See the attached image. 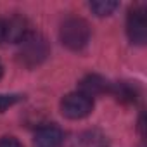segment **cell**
<instances>
[{"mask_svg":"<svg viewBox=\"0 0 147 147\" xmlns=\"http://www.w3.org/2000/svg\"><path fill=\"white\" fill-rule=\"evenodd\" d=\"M62 130L55 125H47L38 128L35 135V144L36 147H59L62 144Z\"/></svg>","mask_w":147,"mask_h":147,"instance_id":"obj_6","label":"cell"},{"mask_svg":"<svg viewBox=\"0 0 147 147\" xmlns=\"http://www.w3.org/2000/svg\"><path fill=\"white\" fill-rule=\"evenodd\" d=\"M2 75H4V66H2V62H0V78H2Z\"/></svg>","mask_w":147,"mask_h":147,"instance_id":"obj_13","label":"cell"},{"mask_svg":"<svg viewBox=\"0 0 147 147\" xmlns=\"http://www.w3.org/2000/svg\"><path fill=\"white\" fill-rule=\"evenodd\" d=\"M118 7H119V4L118 2H113V0H97V2H92L90 4V9L97 16H109Z\"/></svg>","mask_w":147,"mask_h":147,"instance_id":"obj_9","label":"cell"},{"mask_svg":"<svg viewBox=\"0 0 147 147\" xmlns=\"http://www.w3.org/2000/svg\"><path fill=\"white\" fill-rule=\"evenodd\" d=\"M126 31L131 43L144 45L147 40V12L145 7H133L126 19Z\"/></svg>","mask_w":147,"mask_h":147,"instance_id":"obj_4","label":"cell"},{"mask_svg":"<svg viewBox=\"0 0 147 147\" xmlns=\"http://www.w3.org/2000/svg\"><path fill=\"white\" fill-rule=\"evenodd\" d=\"M94 109V100L82 92L67 94L61 102V111L69 119H82L87 118Z\"/></svg>","mask_w":147,"mask_h":147,"instance_id":"obj_3","label":"cell"},{"mask_svg":"<svg viewBox=\"0 0 147 147\" xmlns=\"http://www.w3.org/2000/svg\"><path fill=\"white\" fill-rule=\"evenodd\" d=\"M0 147H23V145L14 137H4L2 140H0Z\"/></svg>","mask_w":147,"mask_h":147,"instance_id":"obj_11","label":"cell"},{"mask_svg":"<svg viewBox=\"0 0 147 147\" xmlns=\"http://www.w3.org/2000/svg\"><path fill=\"white\" fill-rule=\"evenodd\" d=\"M50 54V47L49 42L43 35L31 31L21 43H19V62L26 67H35L40 66Z\"/></svg>","mask_w":147,"mask_h":147,"instance_id":"obj_1","label":"cell"},{"mask_svg":"<svg viewBox=\"0 0 147 147\" xmlns=\"http://www.w3.org/2000/svg\"><path fill=\"white\" fill-rule=\"evenodd\" d=\"M109 92L123 104H135L140 99V88L131 82H118L109 87Z\"/></svg>","mask_w":147,"mask_h":147,"instance_id":"obj_7","label":"cell"},{"mask_svg":"<svg viewBox=\"0 0 147 147\" xmlns=\"http://www.w3.org/2000/svg\"><path fill=\"white\" fill-rule=\"evenodd\" d=\"M19 99H21L19 95H0V113L5 111L11 106H14Z\"/></svg>","mask_w":147,"mask_h":147,"instance_id":"obj_10","label":"cell"},{"mask_svg":"<svg viewBox=\"0 0 147 147\" xmlns=\"http://www.w3.org/2000/svg\"><path fill=\"white\" fill-rule=\"evenodd\" d=\"M5 42V31H4V19L0 18V43Z\"/></svg>","mask_w":147,"mask_h":147,"instance_id":"obj_12","label":"cell"},{"mask_svg":"<svg viewBox=\"0 0 147 147\" xmlns=\"http://www.w3.org/2000/svg\"><path fill=\"white\" fill-rule=\"evenodd\" d=\"M80 92L92 99L95 95H102L109 92V83L99 75H88L80 82Z\"/></svg>","mask_w":147,"mask_h":147,"instance_id":"obj_8","label":"cell"},{"mask_svg":"<svg viewBox=\"0 0 147 147\" xmlns=\"http://www.w3.org/2000/svg\"><path fill=\"white\" fill-rule=\"evenodd\" d=\"M4 31H5V42L21 43L31 33V26L24 16L16 14L9 19H4Z\"/></svg>","mask_w":147,"mask_h":147,"instance_id":"obj_5","label":"cell"},{"mask_svg":"<svg viewBox=\"0 0 147 147\" xmlns=\"http://www.w3.org/2000/svg\"><path fill=\"white\" fill-rule=\"evenodd\" d=\"M59 36L62 45H66L69 50H82L90 40V26L85 19L69 18L62 23Z\"/></svg>","mask_w":147,"mask_h":147,"instance_id":"obj_2","label":"cell"}]
</instances>
